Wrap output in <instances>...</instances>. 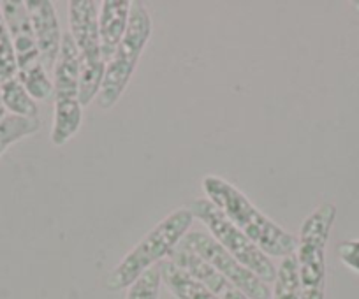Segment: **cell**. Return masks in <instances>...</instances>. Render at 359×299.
Wrapping results in <instances>:
<instances>
[{
  "label": "cell",
  "instance_id": "cell-1",
  "mask_svg": "<svg viewBox=\"0 0 359 299\" xmlns=\"http://www.w3.org/2000/svg\"><path fill=\"white\" fill-rule=\"evenodd\" d=\"M201 185L206 199L212 201L266 256L282 257V259L294 256L298 249V238L259 211L254 202L245 197L243 192L238 190L234 185L215 174L203 178Z\"/></svg>",
  "mask_w": 359,
  "mask_h": 299
},
{
  "label": "cell",
  "instance_id": "cell-2",
  "mask_svg": "<svg viewBox=\"0 0 359 299\" xmlns=\"http://www.w3.org/2000/svg\"><path fill=\"white\" fill-rule=\"evenodd\" d=\"M192 222H194V215L191 213L189 206L169 213L116 264L115 270L106 277V288L111 292L129 288L150 267L168 259L172 249L189 232Z\"/></svg>",
  "mask_w": 359,
  "mask_h": 299
},
{
  "label": "cell",
  "instance_id": "cell-3",
  "mask_svg": "<svg viewBox=\"0 0 359 299\" xmlns=\"http://www.w3.org/2000/svg\"><path fill=\"white\" fill-rule=\"evenodd\" d=\"M99 8L95 0L69 2V34L79 53V101L88 106L97 97L106 74V62L99 41Z\"/></svg>",
  "mask_w": 359,
  "mask_h": 299
},
{
  "label": "cell",
  "instance_id": "cell-4",
  "mask_svg": "<svg viewBox=\"0 0 359 299\" xmlns=\"http://www.w3.org/2000/svg\"><path fill=\"white\" fill-rule=\"evenodd\" d=\"M337 216L331 202L317 206L302 223L296 249L299 298L324 299L326 291V246Z\"/></svg>",
  "mask_w": 359,
  "mask_h": 299
},
{
  "label": "cell",
  "instance_id": "cell-5",
  "mask_svg": "<svg viewBox=\"0 0 359 299\" xmlns=\"http://www.w3.org/2000/svg\"><path fill=\"white\" fill-rule=\"evenodd\" d=\"M151 36V18L143 2L130 4L129 25L122 43L116 48L115 55L106 67L104 80L99 90L95 102L101 109H111L126 92L130 78H133L141 53Z\"/></svg>",
  "mask_w": 359,
  "mask_h": 299
},
{
  "label": "cell",
  "instance_id": "cell-6",
  "mask_svg": "<svg viewBox=\"0 0 359 299\" xmlns=\"http://www.w3.org/2000/svg\"><path fill=\"white\" fill-rule=\"evenodd\" d=\"M0 13L4 16L15 46L18 62V80L27 88L34 101H48L53 95V81L48 76L41 62L39 46L34 36L32 23L22 0H4L0 2Z\"/></svg>",
  "mask_w": 359,
  "mask_h": 299
},
{
  "label": "cell",
  "instance_id": "cell-7",
  "mask_svg": "<svg viewBox=\"0 0 359 299\" xmlns=\"http://www.w3.org/2000/svg\"><path fill=\"white\" fill-rule=\"evenodd\" d=\"M55 116L51 143L64 146L81 127L83 106L79 101V53L71 34L62 36L60 55L53 71Z\"/></svg>",
  "mask_w": 359,
  "mask_h": 299
},
{
  "label": "cell",
  "instance_id": "cell-8",
  "mask_svg": "<svg viewBox=\"0 0 359 299\" xmlns=\"http://www.w3.org/2000/svg\"><path fill=\"white\" fill-rule=\"evenodd\" d=\"M194 218L205 225L210 235L245 267L257 274L266 284H275L277 280L278 267L271 263L268 256L259 249L255 243H252L240 229L206 197L194 199L189 206Z\"/></svg>",
  "mask_w": 359,
  "mask_h": 299
},
{
  "label": "cell",
  "instance_id": "cell-9",
  "mask_svg": "<svg viewBox=\"0 0 359 299\" xmlns=\"http://www.w3.org/2000/svg\"><path fill=\"white\" fill-rule=\"evenodd\" d=\"M180 245L198 253L201 259L212 264L219 273H222L233 285H236L248 299H271V291L268 284L262 281L257 274L248 267L238 263L212 235L203 231H192L184 236Z\"/></svg>",
  "mask_w": 359,
  "mask_h": 299
},
{
  "label": "cell",
  "instance_id": "cell-10",
  "mask_svg": "<svg viewBox=\"0 0 359 299\" xmlns=\"http://www.w3.org/2000/svg\"><path fill=\"white\" fill-rule=\"evenodd\" d=\"M25 8L39 46L41 62L46 72H53L60 55L62 36H64L58 25L55 4L50 0H27Z\"/></svg>",
  "mask_w": 359,
  "mask_h": 299
},
{
  "label": "cell",
  "instance_id": "cell-11",
  "mask_svg": "<svg viewBox=\"0 0 359 299\" xmlns=\"http://www.w3.org/2000/svg\"><path fill=\"white\" fill-rule=\"evenodd\" d=\"M171 263H175L176 266L182 267L185 273L191 274L196 281L203 285L205 288H208L212 294H215L219 299H248L236 285L231 284L222 273L215 270L212 264L206 263L205 259L194 253L192 250L185 249L178 243V245L172 249V252L168 257Z\"/></svg>",
  "mask_w": 359,
  "mask_h": 299
},
{
  "label": "cell",
  "instance_id": "cell-12",
  "mask_svg": "<svg viewBox=\"0 0 359 299\" xmlns=\"http://www.w3.org/2000/svg\"><path fill=\"white\" fill-rule=\"evenodd\" d=\"M130 0H104L99 8V41L106 65L115 55L129 25Z\"/></svg>",
  "mask_w": 359,
  "mask_h": 299
},
{
  "label": "cell",
  "instance_id": "cell-13",
  "mask_svg": "<svg viewBox=\"0 0 359 299\" xmlns=\"http://www.w3.org/2000/svg\"><path fill=\"white\" fill-rule=\"evenodd\" d=\"M158 270H161L162 281L176 299H219L169 259L158 263Z\"/></svg>",
  "mask_w": 359,
  "mask_h": 299
},
{
  "label": "cell",
  "instance_id": "cell-14",
  "mask_svg": "<svg viewBox=\"0 0 359 299\" xmlns=\"http://www.w3.org/2000/svg\"><path fill=\"white\" fill-rule=\"evenodd\" d=\"M0 95H2V104L6 111H11L13 116H22V118H39V108L34 101L32 95L27 92L22 81L18 78L0 83Z\"/></svg>",
  "mask_w": 359,
  "mask_h": 299
},
{
  "label": "cell",
  "instance_id": "cell-15",
  "mask_svg": "<svg viewBox=\"0 0 359 299\" xmlns=\"http://www.w3.org/2000/svg\"><path fill=\"white\" fill-rule=\"evenodd\" d=\"M41 129L39 118H22V116H6L0 122V157L8 152V148L18 141L32 136Z\"/></svg>",
  "mask_w": 359,
  "mask_h": 299
},
{
  "label": "cell",
  "instance_id": "cell-16",
  "mask_svg": "<svg viewBox=\"0 0 359 299\" xmlns=\"http://www.w3.org/2000/svg\"><path fill=\"white\" fill-rule=\"evenodd\" d=\"M271 299H302L299 298L298 260H296V256H289L282 259Z\"/></svg>",
  "mask_w": 359,
  "mask_h": 299
},
{
  "label": "cell",
  "instance_id": "cell-17",
  "mask_svg": "<svg viewBox=\"0 0 359 299\" xmlns=\"http://www.w3.org/2000/svg\"><path fill=\"white\" fill-rule=\"evenodd\" d=\"M18 78V62L4 16L0 13V83Z\"/></svg>",
  "mask_w": 359,
  "mask_h": 299
},
{
  "label": "cell",
  "instance_id": "cell-18",
  "mask_svg": "<svg viewBox=\"0 0 359 299\" xmlns=\"http://www.w3.org/2000/svg\"><path fill=\"white\" fill-rule=\"evenodd\" d=\"M162 274L157 266L150 267L144 274H141L136 281L129 287L127 299H158L161 294Z\"/></svg>",
  "mask_w": 359,
  "mask_h": 299
},
{
  "label": "cell",
  "instance_id": "cell-19",
  "mask_svg": "<svg viewBox=\"0 0 359 299\" xmlns=\"http://www.w3.org/2000/svg\"><path fill=\"white\" fill-rule=\"evenodd\" d=\"M338 256H340L341 263L351 270L359 273V239H351V242H344L338 245Z\"/></svg>",
  "mask_w": 359,
  "mask_h": 299
},
{
  "label": "cell",
  "instance_id": "cell-20",
  "mask_svg": "<svg viewBox=\"0 0 359 299\" xmlns=\"http://www.w3.org/2000/svg\"><path fill=\"white\" fill-rule=\"evenodd\" d=\"M6 108H4V104H2V95H0V122H2V120L6 118Z\"/></svg>",
  "mask_w": 359,
  "mask_h": 299
}]
</instances>
